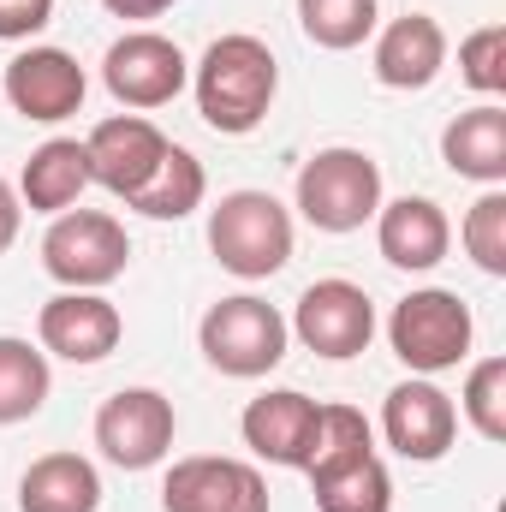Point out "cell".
Listing matches in <instances>:
<instances>
[{"label": "cell", "mask_w": 506, "mask_h": 512, "mask_svg": "<svg viewBox=\"0 0 506 512\" xmlns=\"http://www.w3.org/2000/svg\"><path fill=\"white\" fill-rule=\"evenodd\" d=\"M197 114L203 126L221 131V137H251L268 108H274V90H280V66H274V48L251 36V30H233V36H215L197 60Z\"/></svg>", "instance_id": "1"}, {"label": "cell", "mask_w": 506, "mask_h": 512, "mask_svg": "<svg viewBox=\"0 0 506 512\" xmlns=\"http://www.w3.org/2000/svg\"><path fill=\"white\" fill-rule=\"evenodd\" d=\"M477 340V322H471V304L447 286H423V292H405L387 316V346L393 358L411 370V376H441V370H459L465 352Z\"/></svg>", "instance_id": "2"}, {"label": "cell", "mask_w": 506, "mask_h": 512, "mask_svg": "<svg viewBox=\"0 0 506 512\" xmlns=\"http://www.w3.org/2000/svg\"><path fill=\"white\" fill-rule=\"evenodd\" d=\"M381 209V161L370 149H316L298 167V215L316 233H358Z\"/></svg>", "instance_id": "3"}, {"label": "cell", "mask_w": 506, "mask_h": 512, "mask_svg": "<svg viewBox=\"0 0 506 512\" xmlns=\"http://www.w3.org/2000/svg\"><path fill=\"white\" fill-rule=\"evenodd\" d=\"M209 251L239 280H268L292 262V215L268 191H227L209 209Z\"/></svg>", "instance_id": "4"}, {"label": "cell", "mask_w": 506, "mask_h": 512, "mask_svg": "<svg viewBox=\"0 0 506 512\" xmlns=\"http://www.w3.org/2000/svg\"><path fill=\"white\" fill-rule=\"evenodd\" d=\"M286 340H292L286 316H280L274 304L251 298V292L209 304V310H203V322H197V346H203L209 370L239 376V382L268 376V370L286 358Z\"/></svg>", "instance_id": "5"}, {"label": "cell", "mask_w": 506, "mask_h": 512, "mask_svg": "<svg viewBox=\"0 0 506 512\" xmlns=\"http://www.w3.org/2000/svg\"><path fill=\"white\" fill-rule=\"evenodd\" d=\"M126 262L131 239L108 209H66V215H54V227L42 239V268L66 292H102L108 280L126 274Z\"/></svg>", "instance_id": "6"}, {"label": "cell", "mask_w": 506, "mask_h": 512, "mask_svg": "<svg viewBox=\"0 0 506 512\" xmlns=\"http://www.w3.org/2000/svg\"><path fill=\"white\" fill-rule=\"evenodd\" d=\"M173 399L155 393V387H120L114 399H102L96 411V447L108 465L120 471H149L173 453Z\"/></svg>", "instance_id": "7"}, {"label": "cell", "mask_w": 506, "mask_h": 512, "mask_svg": "<svg viewBox=\"0 0 506 512\" xmlns=\"http://www.w3.org/2000/svg\"><path fill=\"white\" fill-rule=\"evenodd\" d=\"M286 328L304 340V352L340 364V358L370 352V340H376V304L352 280H316V286H304V298H298V310H292Z\"/></svg>", "instance_id": "8"}, {"label": "cell", "mask_w": 506, "mask_h": 512, "mask_svg": "<svg viewBox=\"0 0 506 512\" xmlns=\"http://www.w3.org/2000/svg\"><path fill=\"white\" fill-rule=\"evenodd\" d=\"M191 78V60L179 54V42L155 36V30H126L108 60H102V84L120 108H167Z\"/></svg>", "instance_id": "9"}, {"label": "cell", "mask_w": 506, "mask_h": 512, "mask_svg": "<svg viewBox=\"0 0 506 512\" xmlns=\"http://www.w3.org/2000/svg\"><path fill=\"white\" fill-rule=\"evenodd\" d=\"M381 435H387V447L399 459L435 465V459H447V447L459 435V405L429 376H411V382H399L381 399Z\"/></svg>", "instance_id": "10"}, {"label": "cell", "mask_w": 506, "mask_h": 512, "mask_svg": "<svg viewBox=\"0 0 506 512\" xmlns=\"http://www.w3.org/2000/svg\"><path fill=\"white\" fill-rule=\"evenodd\" d=\"M161 507L167 512H268V483L245 459H179L161 477Z\"/></svg>", "instance_id": "11"}, {"label": "cell", "mask_w": 506, "mask_h": 512, "mask_svg": "<svg viewBox=\"0 0 506 512\" xmlns=\"http://www.w3.org/2000/svg\"><path fill=\"white\" fill-rule=\"evenodd\" d=\"M6 102L12 114L36 120V126H54V120H72L90 96V78L84 66L66 54V48H24L6 60Z\"/></svg>", "instance_id": "12"}, {"label": "cell", "mask_w": 506, "mask_h": 512, "mask_svg": "<svg viewBox=\"0 0 506 512\" xmlns=\"http://www.w3.org/2000/svg\"><path fill=\"white\" fill-rule=\"evenodd\" d=\"M84 155H90V185H102L120 203H131L149 185V173L161 167L167 137L149 126L143 114H114V120H102V126L84 137Z\"/></svg>", "instance_id": "13"}, {"label": "cell", "mask_w": 506, "mask_h": 512, "mask_svg": "<svg viewBox=\"0 0 506 512\" xmlns=\"http://www.w3.org/2000/svg\"><path fill=\"white\" fill-rule=\"evenodd\" d=\"M36 334H42V352H54L66 364H102L120 346L126 322L102 292H60V298L42 304Z\"/></svg>", "instance_id": "14"}, {"label": "cell", "mask_w": 506, "mask_h": 512, "mask_svg": "<svg viewBox=\"0 0 506 512\" xmlns=\"http://www.w3.org/2000/svg\"><path fill=\"white\" fill-rule=\"evenodd\" d=\"M316 417H322L316 399H304L298 387H274V393H256L251 405H245L239 429H245V447H251L256 459L304 471V459L316 447Z\"/></svg>", "instance_id": "15"}, {"label": "cell", "mask_w": 506, "mask_h": 512, "mask_svg": "<svg viewBox=\"0 0 506 512\" xmlns=\"http://www.w3.org/2000/svg\"><path fill=\"white\" fill-rule=\"evenodd\" d=\"M376 245L393 268L429 274L447 256V245H453V227H447L441 203H429V197H393V203L376 209Z\"/></svg>", "instance_id": "16"}, {"label": "cell", "mask_w": 506, "mask_h": 512, "mask_svg": "<svg viewBox=\"0 0 506 512\" xmlns=\"http://www.w3.org/2000/svg\"><path fill=\"white\" fill-rule=\"evenodd\" d=\"M447 66V30L429 12H405L376 36V78L387 90H429Z\"/></svg>", "instance_id": "17"}, {"label": "cell", "mask_w": 506, "mask_h": 512, "mask_svg": "<svg viewBox=\"0 0 506 512\" xmlns=\"http://www.w3.org/2000/svg\"><path fill=\"white\" fill-rule=\"evenodd\" d=\"M84 191H90V155L78 137H48L18 173V203L36 215H66Z\"/></svg>", "instance_id": "18"}, {"label": "cell", "mask_w": 506, "mask_h": 512, "mask_svg": "<svg viewBox=\"0 0 506 512\" xmlns=\"http://www.w3.org/2000/svg\"><path fill=\"white\" fill-rule=\"evenodd\" d=\"M102 477L84 453H42L18 477V512H96Z\"/></svg>", "instance_id": "19"}, {"label": "cell", "mask_w": 506, "mask_h": 512, "mask_svg": "<svg viewBox=\"0 0 506 512\" xmlns=\"http://www.w3.org/2000/svg\"><path fill=\"white\" fill-rule=\"evenodd\" d=\"M441 161H447L459 179L506 185V108L483 102V108L459 114L453 126L441 131Z\"/></svg>", "instance_id": "20"}, {"label": "cell", "mask_w": 506, "mask_h": 512, "mask_svg": "<svg viewBox=\"0 0 506 512\" xmlns=\"http://www.w3.org/2000/svg\"><path fill=\"white\" fill-rule=\"evenodd\" d=\"M310 477V495L316 512H393V477L387 465L370 453H352L340 465H322V471H304Z\"/></svg>", "instance_id": "21"}, {"label": "cell", "mask_w": 506, "mask_h": 512, "mask_svg": "<svg viewBox=\"0 0 506 512\" xmlns=\"http://www.w3.org/2000/svg\"><path fill=\"white\" fill-rule=\"evenodd\" d=\"M203 197H209V173H203V161H197L191 149L167 143L161 167L149 173V185H143V191L131 197L126 209L149 215V221H185L191 209H203Z\"/></svg>", "instance_id": "22"}, {"label": "cell", "mask_w": 506, "mask_h": 512, "mask_svg": "<svg viewBox=\"0 0 506 512\" xmlns=\"http://www.w3.org/2000/svg\"><path fill=\"white\" fill-rule=\"evenodd\" d=\"M48 352L30 346V340H12L0 334V423H24L48 405Z\"/></svg>", "instance_id": "23"}, {"label": "cell", "mask_w": 506, "mask_h": 512, "mask_svg": "<svg viewBox=\"0 0 506 512\" xmlns=\"http://www.w3.org/2000/svg\"><path fill=\"white\" fill-rule=\"evenodd\" d=\"M376 18V0H298V30L328 54H346L376 36Z\"/></svg>", "instance_id": "24"}, {"label": "cell", "mask_w": 506, "mask_h": 512, "mask_svg": "<svg viewBox=\"0 0 506 512\" xmlns=\"http://www.w3.org/2000/svg\"><path fill=\"white\" fill-rule=\"evenodd\" d=\"M465 251L483 274H506V191L489 185L471 209H465V227H459Z\"/></svg>", "instance_id": "25"}, {"label": "cell", "mask_w": 506, "mask_h": 512, "mask_svg": "<svg viewBox=\"0 0 506 512\" xmlns=\"http://www.w3.org/2000/svg\"><path fill=\"white\" fill-rule=\"evenodd\" d=\"M459 411L471 417V429H477L483 441H506V358H483V364L465 376Z\"/></svg>", "instance_id": "26"}, {"label": "cell", "mask_w": 506, "mask_h": 512, "mask_svg": "<svg viewBox=\"0 0 506 512\" xmlns=\"http://www.w3.org/2000/svg\"><path fill=\"white\" fill-rule=\"evenodd\" d=\"M459 78L477 90V96H501L506 90V30L501 24H483L459 42Z\"/></svg>", "instance_id": "27"}, {"label": "cell", "mask_w": 506, "mask_h": 512, "mask_svg": "<svg viewBox=\"0 0 506 512\" xmlns=\"http://www.w3.org/2000/svg\"><path fill=\"white\" fill-rule=\"evenodd\" d=\"M54 0H0V42H30L36 30H48Z\"/></svg>", "instance_id": "28"}, {"label": "cell", "mask_w": 506, "mask_h": 512, "mask_svg": "<svg viewBox=\"0 0 506 512\" xmlns=\"http://www.w3.org/2000/svg\"><path fill=\"white\" fill-rule=\"evenodd\" d=\"M18 221H24V203H18V191L0 179V256L12 251V239H18Z\"/></svg>", "instance_id": "29"}, {"label": "cell", "mask_w": 506, "mask_h": 512, "mask_svg": "<svg viewBox=\"0 0 506 512\" xmlns=\"http://www.w3.org/2000/svg\"><path fill=\"white\" fill-rule=\"evenodd\" d=\"M114 18H161L167 6H179V0H102Z\"/></svg>", "instance_id": "30"}]
</instances>
